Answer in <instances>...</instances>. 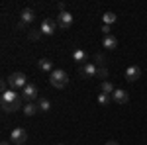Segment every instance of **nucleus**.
<instances>
[{
    "label": "nucleus",
    "instance_id": "obj_1",
    "mask_svg": "<svg viewBox=\"0 0 147 145\" xmlns=\"http://www.w3.org/2000/svg\"><path fill=\"white\" fill-rule=\"evenodd\" d=\"M49 82H51V86L53 88H65L69 82V75L63 71V69H55L53 73H49Z\"/></svg>",
    "mask_w": 147,
    "mask_h": 145
},
{
    "label": "nucleus",
    "instance_id": "obj_2",
    "mask_svg": "<svg viewBox=\"0 0 147 145\" xmlns=\"http://www.w3.org/2000/svg\"><path fill=\"white\" fill-rule=\"evenodd\" d=\"M6 80H8V84H10L12 90H18V88L24 90L26 86H28V77H26L24 73H12Z\"/></svg>",
    "mask_w": 147,
    "mask_h": 145
},
{
    "label": "nucleus",
    "instance_id": "obj_3",
    "mask_svg": "<svg viewBox=\"0 0 147 145\" xmlns=\"http://www.w3.org/2000/svg\"><path fill=\"white\" fill-rule=\"evenodd\" d=\"M10 141L16 145H24L28 141V132L24 129V127H14L10 132Z\"/></svg>",
    "mask_w": 147,
    "mask_h": 145
},
{
    "label": "nucleus",
    "instance_id": "obj_4",
    "mask_svg": "<svg viewBox=\"0 0 147 145\" xmlns=\"http://www.w3.org/2000/svg\"><path fill=\"white\" fill-rule=\"evenodd\" d=\"M75 22V18H73V14H69L67 10L65 12H59V16H57V26L59 28H63V30H69L71 26Z\"/></svg>",
    "mask_w": 147,
    "mask_h": 145
},
{
    "label": "nucleus",
    "instance_id": "obj_5",
    "mask_svg": "<svg viewBox=\"0 0 147 145\" xmlns=\"http://www.w3.org/2000/svg\"><path fill=\"white\" fill-rule=\"evenodd\" d=\"M57 20H49V18H45L43 22H41V26H39V32L43 35H53L57 32Z\"/></svg>",
    "mask_w": 147,
    "mask_h": 145
},
{
    "label": "nucleus",
    "instance_id": "obj_6",
    "mask_svg": "<svg viewBox=\"0 0 147 145\" xmlns=\"http://www.w3.org/2000/svg\"><path fill=\"white\" fill-rule=\"evenodd\" d=\"M96 73H98L96 63H84V65H80V71H79V75L82 78H92L96 77Z\"/></svg>",
    "mask_w": 147,
    "mask_h": 145
},
{
    "label": "nucleus",
    "instance_id": "obj_7",
    "mask_svg": "<svg viewBox=\"0 0 147 145\" xmlns=\"http://www.w3.org/2000/svg\"><path fill=\"white\" fill-rule=\"evenodd\" d=\"M37 96H39L37 86H35V84H32V82H28V86L22 90V98H24V100H28V102H32V100H35Z\"/></svg>",
    "mask_w": 147,
    "mask_h": 145
},
{
    "label": "nucleus",
    "instance_id": "obj_8",
    "mask_svg": "<svg viewBox=\"0 0 147 145\" xmlns=\"http://www.w3.org/2000/svg\"><path fill=\"white\" fill-rule=\"evenodd\" d=\"M139 77H141V69L137 67V65H129V67L125 69V80L127 82H136Z\"/></svg>",
    "mask_w": 147,
    "mask_h": 145
},
{
    "label": "nucleus",
    "instance_id": "obj_9",
    "mask_svg": "<svg viewBox=\"0 0 147 145\" xmlns=\"http://www.w3.org/2000/svg\"><path fill=\"white\" fill-rule=\"evenodd\" d=\"M20 98H22V96H20V94H18V92H16V90H8V92H4V94H2V98H0V102H6V104H16V102L20 100Z\"/></svg>",
    "mask_w": 147,
    "mask_h": 145
},
{
    "label": "nucleus",
    "instance_id": "obj_10",
    "mask_svg": "<svg viewBox=\"0 0 147 145\" xmlns=\"http://www.w3.org/2000/svg\"><path fill=\"white\" fill-rule=\"evenodd\" d=\"M112 100L118 102V104H125V102L129 100V94H127L125 90H122V88H116L114 94H112Z\"/></svg>",
    "mask_w": 147,
    "mask_h": 145
},
{
    "label": "nucleus",
    "instance_id": "obj_11",
    "mask_svg": "<svg viewBox=\"0 0 147 145\" xmlns=\"http://www.w3.org/2000/svg\"><path fill=\"white\" fill-rule=\"evenodd\" d=\"M73 61L84 65V63H88V53H86L84 49H75V51H73Z\"/></svg>",
    "mask_w": 147,
    "mask_h": 145
},
{
    "label": "nucleus",
    "instance_id": "obj_12",
    "mask_svg": "<svg viewBox=\"0 0 147 145\" xmlns=\"http://www.w3.org/2000/svg\"><path fill=\"white\" fill-rule=\"evenodd\" d=\"M102 45H104L106 49H116V47H118V37H114L112 34H110V35H104Z\"/></svg>",
    "mask_w": 147,
    "mask_h": 145
},
{
    "label": "nucleus",
    "instance_id": "obj_13",
    "mask_svg": "<svg viewBox=\"0 0 147 145\" xmlns=\"http://www.w3.org/2000/svg\"><path fill=\"white\" fill-rule=\"evenodd\" d=\"M37 67H39V71H43V73H53V71H55V69H53V63H51V59H39Z\"/></svg>",
    "mask_w": 147,
    "mask_h": 145
},
{
    "label": "nucleus",
    "instance_id": "obj_14",
    "mask_svg": "<svg viewBox=\"0 0 147 145\" xmlns=\"http://www.w3.org/2000/svg\"><path fill=\"white\" fill-rule=\"evenodd\" d=\"M35 20V12L32 8H24L22 10V22L24 24H32Z\"/></svg>",
    "mask_w": 147,
    "mask_h": 145
},
{
    "label": "nucleus",
    "instance_id": "obj_15",
    "mask_svg": "<svg viewBox=\"0 0 147 145\" xmlns=\"http://www.w3.org/2000/svg\"><path fill=\"white\" fill-rule=\"evenodd\" d=\"M22 112H24V114H26V116H35V114L39 112V108L35 106L34 102H28V104H26V106H24V108H22Z\"/></svg>",
    "mask_w": 147,
    "mask_h": 145
},
{
    "label": "nucleus",
    "instance_id": "obj_16",
    "mask_svg": "<svg viewBox=\"0 0 147 145\" xmlns=\"http://www.w3.org/2000/svg\"><path fill=\"white\" fill-rule=\"evenodd\" d=\"M37 108H39V112H49L51 110V102H49V98L41 96V98L37 100Z\"/></svg>",
    "mask_w": 147,
    "mask_h": 145
},
{
    "label": "nucleus",
    "instance_id": "obj_17",
    "mask_svg": "<svg viewBox=\"0 0 147 145\" xmlns=\"http://www.w3.org/2000/svg\"><path fill=\"white\" fill-rule=\"evenodd\" d=\"M100 88H102V92L104 94H114V84L110 82V80H102V84H100Z\"/></svg>",
    "mask_w": 147,
    "mask_h": 145
},
{
    "label": "nucleus",
    "instance_id": "obj_18",
    "mask_svg": "<svg viewBox=\"0 0 147 145\" xmlns=\"http://www.w3.org/2000/svg\"><path fill=\"white\" fill-rule=\"evenodd\" d=\"M102 18H104V26H110V24H114L116 20H118V16H116L114 12H106Z\"/></svg>",
    "mask_w": 147,
    "mask_h": 145
},
{
    "label": "nucleus",
    "instance_id": "obj_19",
    "mask_svg": "<svg viewBox=\"0 0 147 145\" xmlns=\"http://www.w3.org/2000/svg\"><path fill=\"white\" fill-rule=\"evenodd\" d=\"M110 100H112V94H104V92L98 94V104H100V106H108Z\"/></svg>",
    "mask_w": 147,
    "mask_h": 145
},
{
    "label": "nucleus",
    "instance_id": "obj_20",
    "mask_svg": "<svg viewBox=\"0 0 147 145\" xmlns=\"http://www.w3.org/2000/svg\"><path fill=\"white\" fill-rule=\"evenodd\" d=\"M96 77H98V78H104V80L108 78V69H106V65H100V67H98V73H96Z\"/></svg>",
    "mask_w": 147,
    "mask_h": 145
},
{
    "label": "nucleus",
    "instance_id": "obj_21",
    "mask_svg": "<svg viewBox=\"0 0 147 145\" xmlns=\"http://www.w3.org/2000/svg\"><path fill=\"white\" fill-rule=\"evenodd\" d=\"M39 35H43V34H41L39 30H34V32H30V39H32V41H37Z\"/></svg>",
    "mask_w": 147,
    "mask_h": 145
},
{
    "label": "nucleus",
    "instance_id": "obj_22",
    "mask_svg": "<svg viewBox=\"0 0 147 145\" xmlns=\"http://www.w3.org/2000/svg\"><path fill=\"white\" fill-rule=\"evenodd\" d=\"M94 59H96V63H98V65H102V63H104V57H102V53H96V55H94Z\"/></svg>",
    "mask_w": 147,
    "mask_h": 145
},
{
    "label": "nucleus",
    "instance_id": "obj_23",
    "mask_svg": "<svg viewBox=\"0 0 147 145\" xmlns=\"http://www.w3.org/2000/svg\"><path fill=\"white\" fill-rule=\"evenodd\" d=\"M102 32H104V35H110V26H102Z\"/></svg>",
    "mask_w": 147,
    "mask_h": 145
},
{
    "label": "nucleus",
    "instance_id": "obj_24",
    "mask_svg": "<svg viewBox=\"0 0 147 145\" xmlns=\"http://www.w3.org/2000/svg\"><path fill=\"white\" fill-rule=\"evenodd\" d=\"M57 10H59V12H65V4H63V2H59V4H57Z\"/></svg>",
    "mask_w": 147,
    "mask_h": 145
},
{
    "label": "nucleus",
    "instance_id": "obj_25",
    "mask_svg": "<svg viewBox=\"0 0 147 145\" xmlns=\"http://www.w3.org/2000/svg\"><path fill=\"white\" fill-rule=\"evenodd\" d=\"M106 145H120L118 141H106Z\"/></svg>",
    "mask_w": 147,
    "mask_h": 145
},
{
    "label": "nucleus",
    "instance_id": "obj_26",
    "mask_svg": "<svg viewBox=\"0 0 147 145\" xmlns=\"http://www.w3.org/2000/svg\"><path fill=\"white\" fill-rule=\"evenodd\" d=\"M0 145H10V141H2V143H0Z\"/></svg>",
    "mask_w": 147,
    "mask_h": 145
},
{
    "label": "nucleus",
    "instance_id": "obj_27",
    "mask_svg": "<svg viewBox=\"0 0 147 145\" xmlns=\"http://www.w3.org/2000/svg\"><path fill=\"white\" fill-rule=\"evenodd\" d=\"M59 145H63V143H59Z\"/></svg>",
    "mask_w": 147,
    "mask_h": 145
}]
</instances>
